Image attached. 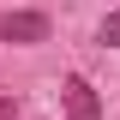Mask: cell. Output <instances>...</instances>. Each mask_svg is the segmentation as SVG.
<instances>
[{"mask_svg":"<svg viewBox=\"0 0 120 120\" xmlns=\"http://www.w3.org/2000/svg\"><path fill=\"white\" fill-rule=\"evenodd\" d=\"M0 42H18V48L48 42V12H6L0 18Z\"/></svg>","mask_w":120,"mask_h":120,"instance_id":"6da1fadb","label":"cell"},{"mask_svg":"<svg viewBox=\"0 0 120 120\" xmlns=\"http://www.w3.org/2000/svg\"><path fill=\"white\" fill-rule=\"evenodd\" d=\"M60 102H66V120H102V102H96V90H90L78 72L60 84Z\"/></svg>","mask_w":120,"mask_h":120,"instance_id":"7a4b0ae2","label":"cell"},{"mask_svg":"<svg viewBox=\"0 0 120 120\" xmlns=\"http://www.w3.org/2000/svg\"><path fill=\"white\" fill-rule=\"evenodd\" d=\"M96 42H102V48H120V12H108V18H102V30H96Z\"/></svg>","mask_w":120,"mask_h":120,"instance_id":"3957f363","label":"cell"},{"mask_svg":"<svg viewBox=\"0 0 120 120\" xmlns=\"http://www.w3.org/2000/svg\"><path fill=\"white\" fill-rule=\"evenodd\" d=\"M18 114V102H12V96H0V120H12Z\"/></svg>","mask_w":120,"mask_h":120,"instance_id":"277c9868","label":"cell"}]
</instances>
